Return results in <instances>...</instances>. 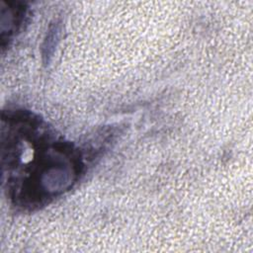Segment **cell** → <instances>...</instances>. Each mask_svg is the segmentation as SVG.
<instances>
[{"mask_svg": "<svg viewBox=\"0 0 253 253\" xmlns=\"http://www.w3.org/2000/svg\"><path fill=\"white\" fill-rule=\"evenodd\" d=\"M1 165L7 195L15 205L32 210L68 190L80 167L70 143L23 111L2 116Z\"/></svg>", "mask_w": 253, "mask_h": 253, "instance_id": "6da1fadb", "label": "cell"}, {"mask_svg": "<svg viewBox=\"0 0 253 253\" xmlns=\"http://www.w3.org/2000/svg\"><path fill=\"white\" fill-rule=\"evenodd\" d=\"M0 16L1 40L2 45H4L5 41H9L21 27L26 16V10L23 6H19L17 3L1 2Z\"/></svg>", "mask_w": 253, "mask_h": 253, "instance_id": "7a4b0ae2", "label": "cell"}]
</instances>
